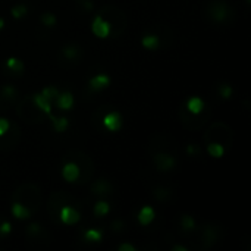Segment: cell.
<instances>
[{
    "label": "cell",
    "instance_id": "cell-1",
    "mask_svg": "<svg viewBox=\"0 0 251 251\" xmlns=\"http://www.w3.org/2000/svg\"><path fill=\"white\" fill-rule=\"evenodd\" d=\"M41 199H43L41 188L34 182H25L19 185L12 194V201L21 203L22 206H25L31 212V215H35L40 210Z\"/></svg>",
    "mask_w": 251,
    "mask_h": 251
},
{
    "label": "cell",
    "instance_id": "cell-2",
    "mask_svg": "<svg viewBox=\"0 0 251 251\" xmlns=\"http://www.w3.org/2000/svg\"><path fill=\"white\" fill-rule=\"evenodd\" d=\"M99 15L109 24V28H110L109 37L110 38H118L125 32V29L128 26V18L119 6L104 4L100 7Z\"/></svg>",
    "mask_w": 251,
    "mask_h": 251
},
{
    "label": "cell",
    "instance_id": "cell-3",
    "mask_svg": "<svg viewBox=\"0 0 251 251\" xmlns=\"http://www.w3.org/2000/svg\"><path fill=\"white\" fill-rule=\"evenodd\" d=\"M194 240V247L199 250H209L215 247L222 240V228L216 224H204L201 226H197L194 232H191Z\"/></svg>",
    "mask_w": 251,
    "mask_h": 251
},
{
    "label": "cell",
    "instance_id": "cell-4",
    "mask_svg": "<svg viewBox=\"0 0 251 251\" xmlns=\"http://www.w3.org/2000/svg\"><path fill=\"white\" fill-rule=\"evenodd\" d=\"M15 112L21 121L31 124V125L41 124L46 119V113L37 106V103L32 99V94L19 99L15 104Z\"/></svg>",
    "mask_w": 251,
    "mask_h": 251
},
{
    "label": "cell",
    "instance_id": "cell-5",
    "mask_svg": "<svg viewBox=\"0 0 251 251\" xmlns=\"http://www.w3.org/2000/svg\"><path fill=\"white\" fill-rule=\"evenodd\" d=\"M203 140H204L206 144H209V143H219L228 151L232 147V144H234V131H232V128L226 122L218 121V122H213L206 129V132L203 135Z\"/></svg>",
    "mask_w": 251,
    "mask_h": 251
},
{
    "label": "cell",
    "instance_id": "cell-6",
    "mask_svg": "<svg viewBox=\"0 0 251 251\" xmlns=\"http://www.w3.org/2000/svg\"><path fill=\"white\" fill-rule=\"evenodd\" d=\"M207 19L218 25H229L235 19V10L226 0H212L206 6Z\"/></svg>",
    "mask_w": 251,
    "mask_h": 251
},
{
    "label": "cell",
    "instance_id": "cell-7",
    "mask_svg": "<svg viewBox=\"0 0 251 251\" xmlns=\"http://www.w3.org/2000/svg\"><path fill=\"white\" fill-rule=\"evenodd\" d=\"M178 115H179L181 125L185 129L193 131V132H197V131H201L209 124V121L212 118V109L206 104V107L200 113H191L184 106H181Z\"/></svg>",
    "mask_w": 251,
    "mask_h": 251
},
{
    "label": "cell",
    "instance_id": "cell-8",
    "mask_svg": "<svg viewBox=\"0 0 251 251\" xmlns=\"http://www.w3.org/2000/svg\"><path fill=\"white\" fill-rule=\"evenodd\" d=\"M65 160H72L76 163L78 169H79V178H78V182L79 184H88L91 179H93V175H94V162L93 159L82 150H71L65 154L63 157Z\"/></svg>",
    "mask_w": 251,
    "mask_h": 251
},
{
    "label": "cell",
    "instance_id": "cell-9",
    "mask_svg": "<svg viewBox=\"0 0 251 251\" xmlns=\"http://www.w3.org/2000/svg\"><path fill=\"white\" fill-rule=\"evenodd\" d=\"M25 237H26V244L28 247L34 250H43L47 249L51 243V238L47 231L43 229V226L37 222H31L25 228Z\"/></svg>",
    "mask_w": 251,
    "mask_h": 251
},
{
    "label": "cell",
    "instance_id": "cell-10",
    "mask_svg": "<svg viewBox=\"0 0 251 251\" xmlns=\"http://www.w3.org/2000/svg\"><path fill=\"white\" fill-rule=\"evenodd\" d=\"M85 53L84 49L76 44V43H69L66 46H63L59 51V63L63 68H75L78 66L82 59H84Z\"/></svg>",
    "mask_w": 251,
    "mask_h": 251
},
{
    "label": "cell",
    "instance_id": "cell-11",
    "mask_svg": "<svg viewBox=\"0 0 251 251\" xmlns=\"http://www.w3.org/2000/svg\"><path fill=\"white\" fill-rule=\"evenodd\" d=\"M147 151H149V154L159 153V151H168V153L178 156V144L168 134H154L149 141Z\"/></svg>",
    "mask_w": 251,
    "mask_h": 251
},
{
    "label": "cell",
    "instance_id": "cell-12",
    "mask_svg": "<svg viewBox=\"0 0 251 251\" xmlns=\"http://www.w3.org/2000/svg\"><path fill=\"white\" fill-rule=\"evenodd\" d=\"M72 201H74V197L69 196L68 193H65V191H54L49 197V201H47V213H49L50 219L59 222V212H60V209L63 206H66V204H71Z\"/></svg>",
    "mask_w": 251,
    "mask_h": 251
},
{
    "label": "cell",
    "instance_id": "cell-13",
    "mask_svg": "<svg viewBox=\"0 0 251 251\" xmlns=\"http://www.w3.org/2000/svg\"><path fill=\"white\" fill-rule=\"evenodd\" d=\"M153 166L156 168V171L166 174V172H172L176 166H178V156L168 153V151H159V153H153L150 154Z\"/></svg>",
    "mask_w": 251,
    "mask_h": 251
},
{
    "label": "cell",
    "instance_id": "cell-14",
    "mask_svg": "<svg viewBox=\"0 0 251 251\" xmlns=\"http://www.w3.org/2000/svg\"><path fill=\"white\" fill-rule=\"evenodd\" d=\"M21 137L22 134L19 125L10 122L9 129L3 135H0V151H12L15 147H18Z\"/></svg>",
    "mask_w": 251,
    "mask_h": 251
},
{
    "label": "cell",
    "instance_id": "cell-15",
    "mask_svg": "<svg viewBox=\"0 0 251 251\" xmlns=\"http://www.w3.org/2000/svg\"><path fill=\"white\" fill-rule=\"evenodd\" d=\"M19 100V91L12 84H4L0 88V112H7L9 109L15 107L16 101Z\"/></svg>",
    "mask_w": 251,
    "mask_h": 251
},
{
    "label": "cell",
    "instance_id": "cell-16",
    "mask_svg": "<svg viewBox=\"0 0 251 251\" xmlns=\"http://www.w3.org/2000/svg\"><path fill=\"white\" fill-rule=\"evenodd\" d=\"M90 193L97 199H107V197L113 196L115 188H113L112 182L107 181L106 178H99L97 181H94L90 185Z\"/></svg>",
    "mask_w": 251,
    "mask_h": 251
},
{
    "label": "cell",
    "instance_id": "cell-17",
    "mask_svg": "<svg viewBox=\"0 0 251 251\" xmlns=\"http://www.w3.org/2000/svg\"><path fill=\"white\" fill-rule=\"evenodd\" d=\"M101 125L110 131V132H116L122 128L124 125V119H122V115L118 112V110H109L106 112L103 116H101Z\"/></svg>",
    "mask_w": 251,
    "mask_h": 251
},
{
    "label": "cell",
    "instance_id": "cell-18",
    "mask_svg": "<svg viewBox=\"0 0 251 251\" xmlns=\"http://www.w3.org/2000/svg\"><path fill=\"white\" fill-rule=\"evenodd\" d=\"M79 219H81L79 212L75 207H72L71 204L63 206L59 212V222H62L65 225H75L76 222H79Z\"/></svg>",
    "mask_w": 251,
    "mask_h": 251
},
{
    "label": "cell",
    "instance_id": "cell-19",
    "mask_svg": "<svg viewBox=\"0 0 251 251\" xmlns=\"http://www.w3.org/2000/svg\"><path fill=\"white\" fill-rule=\"evenodd\" d=\"M91 31L96 37L99 38H109V34H110V28H109V24L97 13V16L93 19L91 22Z\"/></svg>",
    "mask_w": 251,
    "mask_h": 251
},
{
    "label": "cell",
    "instance_id": "cell-20",
    "mask_svg": "<svg viewBox=\"0 0 251 251\" xmlns=\"http://www.w3.org/2000/svg\"><path fill=\"white\" fill-rule=\"evenodd\" d=\"M62 176H63V179H65L68 184L78 182L79 169H78L76 163L72 162V160H65V165H63V168H62Z\"/></svg>",
    "mask_w": 251,
    "mask_h": 251
},
{
    "label": "cell",
    "instance_id": "cell-21",
    "mask_svg": "<svg viewBox=\"0 0 251 251\" xmlns=\"http://www.w3.org/2000/svg\"><path fill=\"white\" fill-rule=\"evenodd\" d=\"M110 82H112V79L107 74H99V75L90 78L88 87L91 91H101V90H106L110 85Z\"/></svg>",
    "mask_w": 251,
    "mask_h": 251
},
{
    "label": "cell",
    "instance_id": "cell-22",
    "mask_svg": "<svg viewBox=\"0 0 251 251\" xmlns=\"http://www.w3.org/2000/svg\"><path fill=\"white\" fill-rule=\"evenodd\" d=\"M141 46L150 51H154L162 47V40L157 32H147L141 37Z\"/></svg>",
    "mask_w": 251,
    "mask_h": 251
},
{
    "label": "cell",
    "instance_id": "cell-23",
    "mask_svg": "<svg viewBox=\"0 0 251 251\" xmlns=\"http://www.w3.org/2000/svg\"><path fill=\"white\" fill-rule=\"evenodd\" d=\"M4 68L10 76H21L24 74V69H25L24 62L18 57H9L4 63Z\"/></svg>",
    "mask_w": 251,
    "mask_h": 251
},
{
    "label": "cell",
    "instance_id": "cell-24",
    "mask_svg": "<svg viewBox=\"0 0 251 251\" xmlns=\"http://www.w3.org/2000/svg\"><path fill=\"white\" fill-rule=\"evenodd\" d=\"M54 103H56V107H57L59 110H71V109L74 107L75 99H74L72 93L63 91V93H59V94H57Z\"/></svg>",
    "mask_w": 251,
    "mask_h": 251
},
{
    "label": "cell",
    "instance_id": "cell-25",
    "mask_svg": "<svg viewBox=\"0 0 251 251\" xmlns=\"http://www.w3.org/2000/svg\"><path fill=\"white\" fill-rule=\"evenodd\" d=\"M151 196H153L154 200H157L160 203H168L172 199L174 193H172V188H169V187H160L159 185V187H154L151 190Z\"/></svg>",
    "mask_w": 251,
    "mask_h": 251
},
{
    "label": "cell",
    "instance_id": "cell-26",
    "mask_svg": "<svg viewBox=\"0 0 251 251\" xmlns=\"http://www.w3.org/2000/svg\"><path fill=\"white\" fill-rule=\"evenodd\" d=\"M184 107L188 112H191V113H200L206 107V101L201 97H199V96H193V97H190L187 100V103L184 104Z\"/></svg>",
    "mask_w": 251,
    "mask_h": 251
},
{
    "label": "cell",
    "instance_id": "cell-27",
    "mask_svg": "<svg viewBox=\"0 0 251 251\" xmlns=\"http://www.w3.org/2000/svg\"><path fill=\"white\" fill-rule=\"evenodd\" d=\"M10 212H12V216L15 219H18V221H26V219H29L32 216L31 212L25 206H22L21 203H16V201H12Z\"/></svg>",
    "mask_w": 251,
    "mask_h": 251
},
{
    "label": "cell",
    "instance_id": "cell-28",
    "mask_svg": "<svg viewBox=\"0 0 251 251\" xmlns=\"http://www.w3.org/2000/svg\"><path fill=\"white\" fill-rule=\"evenodd\" d=\"M154 216H156L154 209H153V207H150V206H144V207H141V210L138 212L137 219H138L140 225L147 226V225H150V224L154 221Z\"/></svg>",
    "mask_w": 251,
    "mask_h": 251
},
{
    "label": "cell",
    "instance_id": "cell-29",
    "mask_svg": "<svg viewBox=\"0 0 251 251\" xmlns=\"http://www.w3.org/2000/svg\"><path fill=\"white\" fill-rule=\"evenodd\" d=\"M49 118H50V122H51V126H53V129L56 131V132H65L66 129H68V126H69V121H68V118H65V116H54V115H49Z\"/></svg>",
    "mask_w": 251,
    "mask_h": 251
},
{
    "label": "cell",
    "instance_id": "cell-30",
    "mask_svg": "<svg viewBox=\"0 0 251 251\" xmlns=\"http://www.w3.org/2000/svg\"><path fill=\"white\" fill-rule=\"evenodd\" d=\"M196 228H197V224L191 215H182L181 216V231L185 235H190L191 232H194Z\"/></svg>",
    "mask_w": 251,
    "mask_h": 251
},
{
    "label": "cell",
    "instance_id": "cell-31",
    "mask_svg": "<svg viewBox=\"0 0 251 251\" xmlns=\"http://www.w3.org/2000/svg\"><path fill=\"white\" fill-rule=\"evenodd\" d=\"M110 212V204L106 201V200H99L96 204H94V209H93V213L96 218H104L107 216Z\"/></svg>",
    "mask_w": 251,
    "mask_h": 251
},
{
    "label": "cell",
    "instance_id": "cell-32",
    "mask_svg": "<svg viewBox=\"0 0 251 251\" xmlns=\"http://www.w3.org/2000/svg\"><path fill=\"white\" fill-rule=\"evenodd\" d=\"M206 150L215 159H221L226 153L225 147L222 144H219V143H209V144H206Z\"/></svg>",
    "mask_w": 251,
    "mask_h": 251
},
{
    "label": "cell",
    "instance_id": "cell-33",
    "mask_svg": "<svg viewBox=\"0 0 251 251\" xmlns=\"http://www.w3.org/2000/svg\"><path fill=\"white\" fill-rule=\"evenodd\" d=\"M40 94H41V97L44 99V100H47L49 103H54V100H56V97H57V94H59V90L54 87V85H47V87H44L41 91H40Z\"/></svg>",
    "mask_w": 251,
    "mask_h": 251
},
{
    "label": "cell",
    "instance_id": "cell-34",
    "mask_svg": "<svg viewBox=\"0 0 251 251\" xmlns=\"http://www.w3.org/2000/svg\"><path fill=\"white\" fill-rule=\"evenodd\" d=\"M32 99H34V101L37 103V106H38L47 116L51 113V103H49L47 100H44V99L41 97L40 93H34V94H32Z\"/></svg>",
    "mask_w": 251,
    "mask_h": 251
},
{
    "label": "cell",
    "instance_id": "cell-35",
    "mask_svg": "<svg viewBox=\"0 0 251 251\" xmlns=\"http://www.w3.org/2000/svg\"><path fill=\"white\" fill-rule=\"evenodd\" d=\"M218 93H219L222 100H229L232 97V94H234V88L228 82H221L219 87H218Z\"/></svg>",
    "mask_w": 251,
    "mask_h": 251
},
{
    "label": "cell",
    "instance_id": "cell-36",
    "mask_svg": "<svg viewBox=\"0 0 251 251\" xmlns=\"http://www.w3.org/2000/svg\"><path fill=\"white\" fill-rule=\"evenodd\" d=\"M40 22L46 26V28H53L57 22V18L53 12H44L40 16Z\"/></svg>",
    "mask_w": 251,
    "mask_h": 251
},
{
    "label": "cell",
    "instance_id": "cell-37",
    "mask_svg": "<svg viewBox=\"0 0 251 251\" xmlns=\"http://www.w3.org/2000/svg\"><path fill=\"white\" fill-rule=\"evenodd\" d=\"M84 240L88 243H100L103 240V232L99 229H88L84 232Z\"/></svg>",
    "mask_w": 251,
    "mask_h": 251
},
{
    "label": "cell",
    "instance_id": "cell-38",
    "mask_svg": "<svg viewBox=\"0 0 251 251\" xmlns=\"http://www.w3.org/2000/svg\"><path fill=\"white\" fill-rule=\"evenodd\" d=\"M26 13H28V7H26L24 3L15 4V6L10 9V15H12L15 19H22L24 16H26Z\"/></svg>",
    "mask_w": 251,
    "mask_h": 251
},
{
    "label": "cell",
    "instance_id": "cell-39",
    "mask_svg": "<svg viewBox=\"0 0 251 251\" xmlns=\"http://www.w3.org/2000/svg\"><path fill=\"white\" fill-rule=\"evenodd\" d=\"M10 232H12V225H10V222H7V221H4V219L0 218V240L6 238Z\"/></svg>",
    "mask_w": 251,
    "mask_h": 251
},
{
    "label": "cell",
    "instance_id": "cell-40",
    "mask_svg": "<svg viewBox=\"0 0 251 251\" xmlns=\"http://www.w3.org/2000/svg\"><path fill=\"white\" fill-rule=\"evenodd\" d=\"M187 154H188L190 157H200V156H201V149H200V146L196 144V143L188 144V146H187Z\"/></svg>",
    "mask_w": 251,
    "mask_h": 251
},
{
    "label": "cell",
    "instance_id": "cell-41",
    "mask_svg": "<svg viewBox=\"0 0 251 251\" xmlns=\"http://www.w3.org/2000/svg\"><path fill=\"white\" fill-rule=\"evenodd\" d=\"M125 222L122 219H115L112 224H110V231H113L115 234H121L125 231Z\"/></svg>",
    "mask_w": 251,
    "mask_h": 251
},
{
    "label": "cell",
    "instance_id": "cell-42",
    "mask_svg": "<svg viewBox=\"0 0 251 251\" xmlns=\"http://www.w3.org/2000/svg\"><path fill=\"white\" fill-rule=\"evenodd\" d=\"M75 3L84 12H91L94 9V1L93 0H75Z\"/></svg>",
    "mask_w": 251,
    "mask_h": 251
},
{
    "label": "cell",
    "instance_id": "cell-43",
    "mask_svg": "<svg viewBox=\"0 0 251 251\" xmlns=\"http://www.w3.org/2000/svg\"><path fill=\"white\" fill-rule=\"evenodd\" d=\"M9 125H10L9 119H6V118H0V135H3V134L9 129Z\"/></svg>",
    "mask_w": 251,
    "mask_h": 251
},
{
    "label": "cell",
    "instance_id": "cell-44",
    "mask_svg": "<svg viewBox=\"0 0 251 251\" xmlns=\"http://www.w3.org/2000/svg\"><path fill=\"white\" fill-rule=\"evenodd\" d=\"M118 250L119 251H137V247H135V246H132V244L124 243V244H119V246H118Z\"/></svg>",
    "mask_w": 251,
    "mask_h": 251
},
{
    "label": "cell",
    "instance_id": "cell-45",
    "mask_svg": "<svg viewBox=\"0 0 251 251\" xmlns=\"http://www.w3.org/2000/svg\"><path fill=\"white\" fill-rule=\"evenodd\" d=\"M171 250L172 251H188V247H185V246H181V244H176V246H172V247H171Z\"/></svg>",
    "mask_w": 251,
    "mask_h": 251
},
{
    "label": "cell",
    "instance_id": "cell-46",
    "mask_svg": "<svg viewBox=\"0 0 251 251\" xmlns=\"http://www.w3.org/2000/svg\"><path fill=\"white\" fill-rule=\"evenodd\" d=\"M4 25H6V22H4V19H3V18L0 16V31H1L3 28H4Z\"/></svg>",
    "mask_w": 251,
    "mask_h": 251
}]
</instances>
